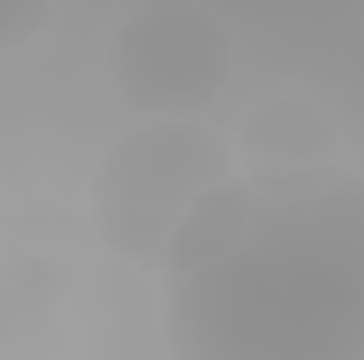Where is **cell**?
<instances>
[{
	"mask_svg": "<svg viewBox=\"0 0 364 360\" xmlns=\"http://www.w3.org/2000/svg\"><path fill=\"white\" fill-rule=\"evenodd\" d=\"M110 81L149 119H191L229 81V34L199 4L132 9L106 47Z\"/></svg>",
	"mask_w": 364,
	"mask_h": 360,
	"instance_id": "3",
	"label": "cell"
},
{
	"mask_svg": "<svg viewBox=\"0 0 364 360\" xmlns=\"http://www.w3.org/2000/svg\"><path fill=\"white\" fill-rule=\"evenodd\" d=\"M157 271L174 360H364V179L237 174L191 208Z\"/></svg>",
	"mask_w": 364,
	"mask_h": 360,
	"instance_id": "1",
	"label": "cell"
},
{
	"mask_svg": "<svg viewBox=\"0 0 364 360\" xmlns=\"http://www.w3.org/2000/svg\"><path fill=\"white\" fill-rule=\"evenodd\" d=\"M242 174L255 179H288V174H318L339 166V127L301 97H279L259 106L237 136Z\"/></svg>",
	"mask_w": 364,
	"mask_h": 360,
	"instance_id": "4",
	"label": "cell"
},
{
	"mask_svg": "<svg viewBox=\"0 0 364 360\" xmlns=\"http://www.w3.org/2000/svg\"><path fill=\"white\" fill-rule=\"evenodd\" d=\"M47 21H51V9H47V4L0 0V51H13V47L30 43Z\"/></svg>",
	"mask_w": 364,
	"mask_h": 360,
	"instance_id": "5",
	"label": "cell"
},
{
	"mask_svg": "<svg viewBox=\"0 0 364 360\" xmlns=\"http://www.w3.org/2000/svg\"><path fill=\"white\" fill-rule=\"evenodd\" d=\"M237 174V149L203 123L149 119L102 153L90 182L93 229L127 263L157 271L191 208Z\"/></svg>",
	"mask_w": 364,
	"mask_h": 360,
	"instance_id": "2",
	"label": "cell"
}]
</instances>
